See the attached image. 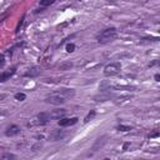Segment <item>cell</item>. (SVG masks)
I'll use <instances>...</instances> for the list:
<instances>
[{"label": "cell", "instance_id": "obj_1", "mask_svg": "<svg viewBox=\"0 0 160 160\" xmlns=\"http://www.w3.org/2000/svg\"><path fill=\"white\" fill-rule=\"evenodd\" d=\"M116 35H118V33H116V29L115 28H108V29L100 31L96 35V40L100 44H106V43L113 41L116 38Z\"/></svg>", "mask_w": 160, "mask_h": 160}, {"label": "cell", "instance_id": "obj_2", "mask_svg": "<svg viewBox=\"0 0 160 160\" xmlns=\"http://www.w3.org/2000/svg\"><path fill=\"white\" fill-rule=\"evenodd\" d=\"M121 70V64L120 63H110L104 68V75L110 78V76H115L120 73Z\"/></svg>", "mask_w": 160, "mask_h": 160}, {"label": "cell", "instance_id": "obj_3", "mask_svg": "<svg viewBox=\"0 0 160 160\" xmlns=\"http://www.w3.org/2000/svg\"><path fill=\"white\" fill-rule=\"evenodd\" d=\"M65 101H66V99L64 96L56 94V93H53V94H50L49 96L45 98V103L51 104V105H63Z\"/></svg>", "mask_w": 160, "mask_h": 160}, {"label": "cell", "instance_id": "obj_4", "mask_svg": "<svg viewBox=\"0 0 160 160\" xmlns=\"http://www.w3.org/2000/svg\"><path fill=\"white\" fill-rule=\"evenodd\" d=\"M78 121H79V119L76 116H74V118H60L59 121H58V124L61 128H68V126L75 125Z\"/></svg>", "mask_w": 160, "mask_h": 160}, {"label": "cell", "instance_id": "obj_5", "mask_svg": "<svg viewBox=\"0 0 160 160\" xmlns=\"http://www.w3.org/2000/svg\"><path fill=\"white\" fill-rule=\"evenodd\" d=\"M65 114H66L65 109H56V110H53L49 113V118H50V120H59L60 118H64Z\"/></svg>", "mask_w": 160, "mask_h": 160}, {"label": "cell", "instance_id": "obj_6", "mask_svg": "<svg viewBox=\"0 0 160 160\" xmlns=\"http://www.w3.org/2000/svg\"><path fill=\"white\" fill-rule=\"evenodd\" d=\"M20 131H21V129H20L18 125L13 124V125H10V126H8V128H7V130H5V135H7V136H16V135H19V134H20Z\"/></svg>", "mask_w": 160, "mask_h": 160}, {"label": "cell", "instance_id": "obj_7", "mask_svg": "<svg viewBox=\"0 0 160 160\" xmlns=\"http://www.w3.org/2000/svg\"><path fill=\"white\" fill-rule=\"evenodd\" d=\"M15 68H13L12 70L9 71H3V73H0V83H5L7 80H9L14 74H15Z\"/></svg>", "mask_w": 160, "mask_h": 160}, {"label": "cell", "instance_id": "obj_8", "mask_svg": "<svg viewBox=\"0 0 160 160\" xmlns=\"http://www.w3.org/2000/svg\"><path fill=\"white\" fill-rule=\"evenodd\" d=\"M55 93L59 94V95H61V96H64L65 99L73 98V96L75 95V90H74V89H60V90H58V92H55Z\"/></svg>", "mask_w": 160, "mask_h": 160}, {"label": "cell", "instance_id": "obj_9", "mask_svg": "<svg viewBox=\"0 0 160 160\" xmlns=\"http://www.w3.org/2000/svg\"><path fill=\"white\" fill-rule=\"evenodd\" d=\"M40 69L38 68V66H33V68H30L25 74H24V76L25 78H36L38 75H40Z\"/></svg>", "mask_w": 160, "mask_h": 160}, {"label": "cell", "instance_id": "obj_10", "mask_svg": "<svg viewBox=\"0 0 160 160\" xmlns=\"http://www.w3.org/2000/svg\"><path fill=\"white\" fill-rule=\"evenodd\" d=\"M65 135H66V133H65V131H63V130H55V131L51 134V140H53V141L61 140V139H64V138H65Z\"/></svg>", "mask_w": 160, "mask_h": 160}, {"label": "cell", "instance_id": "obj_11", "mask_svg": "<svg viewBox=\"0 0 160 160\" xmlns=\"http://www.w3.org/2000/svg\"><path fill=\"white\" fill-rule=\"evenodd\" d=\"M71 68H73V63H70V61L63 63V64H60V66H59L60 70H70Z\"/></svg>", "mask_w": 160, "mask_h": 160}, {"label": "cell", "instance_id": "obj_12", "mask_svg": "<svg viewBox=\"0 0 160 160\" xmlns=\"http://www.w3.org/2000/svg\"><path fill=\"white\" fill-rule=\"evenodd\" d=\"M95 115H96V111L95 110H92L87 116H85V119H84V123H89L90 120H93L94 118H95Z\"/></svg>", "mask_w": 160, "mask_h": 160}, {"label": "cell", "instance_id": "obj_13", "mask_svg": "<svg viewBox=\"0 0 160 160\" xmlns=\"http://www.w3.org/2000/svg\"><path fill=\"white\" fill-rule=\"evenodd\" d=\"M54 3H55V0H40V7L41 8H46V7H50Z\"/></svg>", "mask_w": 160, "mask_h": 160}, {"label": "cell", "instance_id": "obj_14", "mask_svg": "<svg viewBox=\"0 0 160 160\" xmlns=\"http://www.w3.org/2000/svg\"><path fill=\"white\" fill-rule=\"evenodd\" d=\"M14 98H15L18 101H24V100L26 99V95H25L24 93H16V94L14 95Z\"/></svg>", "mask_w": 160, "mask_h": 160}, {"label": "cell", "instance_id": "obj_15", "mask_svg": "<svg viewBox=\"0 0 160 160\" xmlns=\"http://www.w3.org/2000/svg\"><path fill=\"white\" fill-rule=\"evenodd\" d=\"M116 129H118L119 131H129V130H131L133 128H131V126H129V125H119Z\"/></svg>", "mask_w": 160, "mask_h": 160}, {"label": "cell", "instance_id": "obj_16", "mask_svg": "<svg viewBox=\"0 0 160 160\" xmlns=\"http://www.w3.org/2000/svg\"><path fill=\"white\" fill-rule=\"evenodd\" d=\"M16 156L14 155V154H12V153H4L3 155H2V159H15Z\"/></svg>", "mask_w": 160, "mask_h": 160}, {"label": "cell", "instance_id": "obj_17", "mask_svg": "<svg viewBox=\"0 0 160 160\" xmlns=\"http://www.w3.org/2000/svg\"><path fill=\"white\" fill-rule=\"evenodd\" d=\"M74 50H75V44L69 43V44L66 45V51H68V53H73Z\"/></svg>", "mask_w": 160, "mask_h": 160}, {"label": "cell", "instance_id": "obj_18", "mask_svg": "<svg viewBox=\"0 0 160 160\" xmlns=\"http://www.w3.org/2000/svg\"><path fill=\"white\" fill-rule=\"evenodd\" d=\"M5 65V58L4 55H0V68H3Z\"/></svg>", "mask_w": 160, "mask_h": 160}, {"label": "cell", "instance_id": "obj_19", "mask_svg": "<svg viewBox=\"0 0 160 160\" xmlns=\"http://www.w3.org/2000/svg\"><path fill=\"white\" fill-rule=\"evenodd\" d=\"M149 136H150V138H156V136H159V133H158V131H155L154 134H151V135H149Z\"/></svg>", "mask_w": 160, "mask_h": 160}, {"label": "cell", "instance_id": "obj_20", "mask_svg": "<svg viewBox=\"0 0 160 160\" xmlns=\"http://www.w3.org/2000/svg\"><path fill=\"white\" fill-rule=\"evenodd\" d=\"M129 146H130V144H129V143H126V144H124V146H123V150H126V149H128Z\"/></svg>", "mask_w": 160, "mask_h": 160}, {"label": "cell", "instance_id": "obj_21", "mask_svg": "<svg viewBox=\"0 0 160 160\" xmlns=\"http://www.w3.org/2000/svg\"><path fill=\"white\" fill-rule=\"evenodd\" d=\"M155 80L156 82H160V75L159 74H155Z\"/></svg>", "mask_w": 160, "mask_h": 160}]
</instances>
